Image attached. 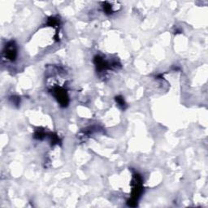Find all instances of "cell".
I'll list each match as a JSON object with an SVG mask.
<instances>
[{"mask_svg":"<svg viewBox=\"0 0 208 208\" xmlns=\"http://www.w3.org/2000/svg\"><path fill=\"white\" fill-rule=\"evenodd\" d=\"M5 54H6V58H7L8 60L14 61L16 59L17 56V47L13 41H11L7 45Z\"/></svg>","mask_w":208,"mask_h":208,"instance_id":"6da1fadb","label":"cell"},{"mask_svg":"<svg viewBox=\"0 0 208 208\" xmlns=\"http://www.w3.org/2000/svg\"><path fill=\"white\" fill-rule=\"evenodd\" d=\"M116 102H117L118 104L120 106H121L122 107H124V106L125 105V104H124V99L122 98H116Z\"/></svg>","mask_w":208,"mask_h":208,"instance_id":"7a4b0ae2","label":"cell"}]
</instances>
